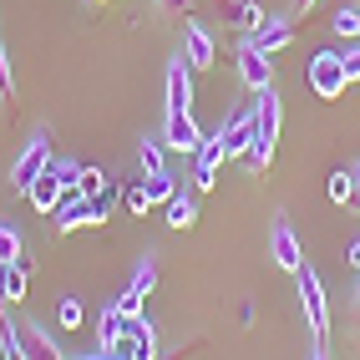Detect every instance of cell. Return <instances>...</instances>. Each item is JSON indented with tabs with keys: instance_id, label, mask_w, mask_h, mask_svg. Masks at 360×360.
Wrapping results in <instances>:
<instances>
[{
	"instance_id": "6da1fadb",
	"label": "cell",
	"mask_w": 360,
	"mask_h": 360,
	"mask_svg": "<svg viewBox=\"0 0 360 360\" xmlns=\"http://www.w3.org/2000/svg\"><path fill=\"white\" fill-rule=\"evenodd\" d=\"M279 122H284V112H279V91H259V102H254V142H249V153H244V167L249 173H264V167L274 162V148H279Z\"/></svg>"
},
{
	"instance_id": "7a4b0ae2",
	"label": "cell",
	"mask_w": 360,
	"mask_h": 360,
	"mask_svg": "<svg viewBox=\"0 0 360 360\" xmlns=\"http://www.w3.org/2000/svg\"><path fill=\"white\" fill-rule=\"evenodd\" d=\"M77 178H82V162H71V158H51V167L26 188V198L36 213H56L71 193H77Z\"/></svg>"
},
{
	"instance_id": "3957f363",
	"label": "cell",
	"mask_w": 360,
	"mask_h": 360,
	"mask_svg": "<svg viewBox=\"0 0 360 360\" xmlns=\"http://www.w3.org/2000/svg\"><path fill=\"white\" fill-rule=\"evenodd\" d=\"M107 208H112V183L102 188L97 198H82V193H71V198H66V203H61V208L51 213V219H56L51 229H56V233H77V229H102V224H107Z\"/></svg>"
},
{
	"instance_id": "277c9868",
	"label": "cell",
	"mask_w": 360,
	"mask_h": 360,
	"mask_svg": "<svg viewBox=\"0 0 360 360\" xmlns=\"http://www.w3.org/2000/svg\"><path fill=\"white\" fill-rule=\"evenodd\" d=\"M300 304H304V320H309V335H315V345L330 340V300H325V284L320 274L309 269V264H300Z\"/></svg>"
},
{
	"instance_id": "5b68a950",
	"label": "cell",
	"mask_w": 360,
	"mask_h": 360,
	"mask_svg": "<svg viewBox=\"0 0 360 360\" xmlns=\"http://www.w3.org/2000/svg\"><path fill=\"white\" fill-rule=\"evenodd\" d=\"M46 167H51V132H46V127H36V132H31V142L15 153L11 188H20V193H26V188H31V183L46 173Z\"/></svg>"
},
{
	"instance_id": "8992f818",
	"label": "cell",
	"mask_w": 360,
	"mask_h": 360,
	"mask_svg": "<svg viewBox=\"0 0 360 360\" xmlns=\"http://www.w3.org/2000/svg\"><path fill=\"white\" fill-rule=\"evenodd\" d=\"M345 86H350V77H345L340 51H315L309 56V91H315L320 102H340Z\"/></svg>"
},
{
	"instance_id": "52a82bcc",
	"label": "cell",
	"mask_w": 360,
	"mask_h": 360,
	"mask_svg": "<svg viewBox=\"0 0 360 360\" xmlns=\"http://www.w3.org/2000/svg\"><path fill=\"white\" fill-rule=\"evenodd\" d=\"M153 290H158V259H153V254H142V259H137V274H132V284H127V290L117 295L112 304H117V309H122V315L132 320V315H142V300H148Z\"/></svg>"
},
{
	"instance_id": "ba28073f",
	"label": "cell",
	"mask_w": 360,
	"mask_h": 360,
	"mask_svg": "<svg viewBox=\"0 0 360 360\" xmlns=\"http://www.w3.org/2000/svg\"><path fill=\"white\" fill-rule=\"evenodd\" d=\"M112 355L117 360H158V330L142 320V315H132L127 330H122V340L112 345Z\"/></svg>"
},
{
	"instance_id": "9c48e42d",
	"label": "cell",
	"mask_w": 360,
	"mask_h": 360,
	"mask_svg": "<svg viewBox=\"0 0 360 360\" xmlns=\"http://www.w3.org/2000/svg\"><path fill=\"white\" fill-rule=\"evenodd\" d=\"M203 127L193 122V112H167V122H162V142H167V148H173V153H198L203 148Z\"/></svg>"
},
{
	"instance_id": "30bf717a",
	"label": "cell",
	"mask_w": 360,
	"mask_h": 360,
	"mask_svg": "<svg viewBox=\"0 0 360 360\" xmlns=\"http://www.w3.org/2000/svg\"><path fill=\"white\" fill-rule=\"evenodd\" d=\"M238 77H244V86L254 91V97H259V91H269V82H274V71H269V56H264L259 51V46L244 36V41H238Z\"/></svg>"
},
{
	"instance_id": "8fae6325",
	"label": "cell",
	"mask_w": 360,
	"mask_h": 360,
	"mask_svg": "<svg viewBox=\"0 0 360 360\" xmlns=\"http://www.w3.org/2000/svg\"><path fill=\"white\" fill-rule=\"evenodd\" d=\"M167 112H193V66L183 51L167 61Z\"/></svg>"
},
{
	"instance_id": "7c38bea8",
	"label": "cell",
	"mask_w": 360,
	"mask_h": 360,
	"mask_svg": "<svg viewBox=\"0 0 360 360\" xmlns=\"http://www.w3.org/2000/svg\"><path fill=\"white\" fill-rule=\"evenodd\" d=\"M183 56L193 71H208V66H219V46H213L208 26H198V20H188L183 26Z\"/></svg>"
},
{
	"instance_id": "4fadbf2b",
	"label": "cell",
	"mask_w": 360,
	"mask_h": 360,
	"mask_svg": "<svg viewBox=\"0 0 360 360\" xmlns=\"http://www.w3.org/2000/svg\"><path fill=\"white\" fill-rule=\"evenodd\" d=\"M269 254H274V264H279L284 274H300L304 254H300V238H295L290 219H274V229H269Z\"/></svg>"
},
{
	"instance_id": "5bb4252c",
	"label": "cell",
	"mask_w": 360,
	"mask_h": 360,
	"mask_svg": "<svg viewBox=\"0 0 360 360\" xmlns=\"http://www.w3.org/2000/svg\"><path fill=\"white\" fill-rule=\"evenodd\" d=\"M219 137H224V153H229V158H244L249 142H254V107H238L229 122L219 127Z\"/></svg>"
},
{
	"instance_id": "9a60e30c",
	"label": "cell",
	"mask_w": 360,
	"mask_h": 360,
	"mask_svg": "<svg viewBox=\"0 0 360 360\" xmlns=\"http://www.w3.org/2000/svg\"><path fill=\"white\" fill-rule=\"evenodd\" d=\"M224 137L213 132V137H203V148L193 153V178H198V188H219V167H224Z\"/></svg>"
},
{
	"instance_id": "2e32d148",
	"label": "cell",
	"mask_w": 360,
	"mask_h": 360,
	"mask_svg": "<svg viewBox=\"0 0 360 360\" xmlns=\"http://www.w3.org/2000/svg\"><path fill=\"white\" fill-rule=\"evenodd\" d=\"M249 41L259 46L264 56H274V51H284V46L295 41V20H274V15H269L259 31H249Z\"/></svg>"
},
{
	"instance_id": "e0dca14e",
	"label": "cell",
	"mask_w": 360,
	"mask_h": 360,
	"mask_svg": "<svg viewBox=\"0 0 360 360\" xmlns=\"http://www.w3.org/2000/svg\"><path fill=\"white\" fill-rule=\"evenodd\" d=\"M20 340H26L31 360H66V355H61V345L51 340V330L36 325V320H20Z\"/></svg>"
},
{
	"instance_id": "ac0fdd59",
	"label": "cell",
	"mask_w": 360,
	"mask_h": 360,
	"mask_svg": "<svg viewBox=\"0 0 360 360\" xmlns=\"http://www.w3.org/2000/svg\"><path fill=\"white\" fill-rule=\"evenodd\" d=\"M219 6H224V15H229V26H238L244 36H249V31H259L264 20H269V15L254 6V0H219Z\"/></svg>"
},
{
	"instance_id": "d6986e66",
	"label": "cell",
	"mask_w": 360,
	"mask_h": 360,
	"mask_svg": "<svg viewBox=\"0 0 360 360\" xmlns=\"http://www.w3.org/2000/svg\"><path fill=\"white\" fill-rule=\"evenodd\" d=\"M122 330H127V315H122L117 304H107L102 315H97V345H102V350H112L117 340H122Z\"/></svg>"
},
{
	"instance_id": "ffe728a7",
	"label": "cell",
	"mask_w": 360,
	"mask_h": 360,
	"mask_svg": "<svg viewBox=\"0 0 360 360\" xmlns=\"http://www.w3.org/2000/svg\"><path fill=\"white\" fill-rule=\"evenodd\" d=\"M0 360H31L26 340H20V325L0 315Z\"/></svg>"
},
{
	"instance_id": "44dd1931",
	"label": "cell",
	"mask_w": 360,
	"mask_h": 360,
	"mask_svg": "<svg viewBox=\"0 0 360 360\" xmlns=\"http://www.w3.org/2000/svg\"><path fill=\"white\" fill-rule=\"evenodd\" d=\"M193 219H198V203L188 198V193L167 198V224H173V229H193Z\"/></svg>"
},
{
	"instance_id": "7402d4cb",
	"label": "cell",
	"mask_w": 360,
	"mask_h": 360,
	"mask_svg": "<svg viewBox=\"0 0 360 360\" xmlns=\"http://www.w3.org/2000/svg\"><path fill=\"white\" fill-rule=\"evenodd\" d=\"M330 31L345 36V41H360V6H340L335 20H330Z\"/></svg>"
},
{
	"instance_id": "603a6c76",
	"label": "cell",
	"mask_w": 360,
	"mask_h": 360,
	"mask_svg": "<svg viewBox=\"0 0 360 360\" xmlns=\"http://www.w3.org/2000/svg\"><path fill=\"white\" fill-rule=\"evenodd\" d=\"M142 193H148V203H167L178 193V183H173V173H153V178H142Z\"/></svg>"
},
{
	"instance_id": "cb8c5ba5",
	"label": "cell",
	"mask_w": 360,
	"mask_h": 360,
	"mask_svg": "<svg viewBox=\"0 0 360 360\" xmlns=\"http://www.w3.org/2000/svg\"><path fill=\"white\" fill-rule=\"evenodd\" d=\"M137 167H142V178H153V173H167L162 167V148L148 137V142H137Z\"/></svg>"
},
{
	"instance_id": "d4e9b609",
	"label": "cell",
	"mask_w": 360,
	"mask_h": 360,
	"mask_svg": "<svg viewBox=\"0 0 360 360\" xmlns=\"http://www.w3.org/2000/svg\"><path fill=\"white\" fill-rule=\"evenodd\" d=\"M26 300V264H6V304Z\"/></svg>"
},
{
	"instance_id": "484cf974",
	"label": "cell",
	"mask_w": 360,
	"mask_h": 360,
	"mask_svg": "<svg viewBox=\"0 0 360 360\" xmlns=\"http://www.w3.org/2000/svg\"><path fill=\"white\" fill-rule=\"evenodd\" d=\"M56 320H61V330H82V320H86L82 300H61V304H56Z\"/></svg>"
},
{
	"instance_id": "4316f807",
	"label": "cell",
	"mask_w": 360,
	"mask_h": 360,
	"mask_svg": "<svg viewBox=\"0 0 360 360\" xmlns=\"http://www.w3.org/2000/svg\"><path fill=\"white\" fill-rule=\"evenodd\" d=\"M0 264H20V233L11 224H0Z\"/></svg>"
},
{
	"instance_id": "83f0119b",
	"label": "cell",
	"mask_w": 360,
	"mask_h": 360,
	"mask_svg": "<svg viewBox=\"0 0 360 360\" xmlns=\"http://www.w3.org/2000/svg\"><path fill=\"white\" fill-rule=\"evenodd\" d=\"M107 188V178H102V167H82V178H77V193L82 198H97Z\"/></svg>"
},
{
	"instance_id": "f1b7e54d",
	"label": "cell",
	"mask_w": 360,
	"mask_h": 360,
	"mask_svg": "<svg viewBox=\"0 0 360 360\" xmlns=\"http://www.w3.org/2000/svg\"><path fill=\"white\" fill-rule=\"evenodd\" d=\"M330 198H335V203H350V198H355V178H350V167H345V173H330Z\"/></svg>"
},
{
	"instance_id": "f546056e",
	"label": "cell",
	"mask_w": 360,
	"mask_h": 360,
	"mask_svg": "<svg viewBox=\"0 0 360 360\" xmlns=\"http://www.w3.org/2000/svg\"><path fill=\"white\" fill-rule=\"evenodd\" d=\"M0 97H6V102H15V71H11L6 46H0Z\"/></svg>"
},
{
	"instance_id": "4dcf8cb0",
	"label": "cell",
	"mask_w": 360,
	"mask_h": 360,
	"mask_svg": "<svg viewBox=\"0 0 360 360\" xmlns=\"http://www.w3.org/2000/svg\"><path fill=\"white\" fill-rule=\"evenodd\" d=\"M153 203H148V193H142V183L132 178V188H127V213H148Z\"/></svg>"
},
{
	"instance_id": "1f68e13d",
	"label": "cell",
	"mask_w": 360,
	"mask_h": 360,
	"mask_svg": "<svg viewBox=\"0 0 360 360\" xmlns=\"http://www.w3.org/2000/svg\"><path fill=\"white\" fill-rule=\"evenodd\" d=\"M340 61H345V77H350V82H360V46H350V51H340Z\"/></svg>"
},
{
	"instance_id": "d6a6232c",
	"label": "cell",
	"mask_w": 360,
	"mask_h": 360,
	"mask_svg": "<svg viewBox=\"0 0 360 360\" xmlns=\"http://www.w3.org/2000/svg\"><path fill=\"white\" fill-rule=\"evenodd\" d=\"M158 6H162V11H183V15H188V11H193V0H158Z\"/></svg>"
},
{
	"instance_id": "836d02e7",
	"label": "cell",
	"mask_w": 360,
	"mask_h": 360,
	"mask_svg": "<svg viewBox=\"0 0 360 360\" xmlns=\"http://www.w3.org/2000/svg\"><path fill=\"white\" fill-rule=\"evenodd\" d=\"M71 360H117V355H112V350H102V345H97V350H86V355H71Z\"/></svg>"
},
{
	"instance_id": "e575fe53",
	"label": "cell",
	"mask_w": 360,
	"mask_h": 360,
	"mask_svg": "<svg viewBox=\"0 0 360 360\" xmlns=\"http://www.w3.org/2000/svg\"><path fill=\"white\" fill-rule=\"evenodd\" d=\"M309 6H315V0H290V15H304Z\"/></svg>"
},
{
	"instance_id": "d590c367",
	"label": "cell",
	"mask_w": 360,
	"mask_h": 360,
	"mask_svg": "<svg viewBox=\"0 0 360 360\" xmlns=\"http://www.w3.org/2000/svg\"><path fill=\"white\" fill-rule=\"evenodd\" d=\"M350 269H360V238L350 244Z\"/></svg>"
},
{
	"instance_id": "8d00e7d4",
	"label": "cell",
	"mask_w": 360,
	"mask_h": 360,
	"mask_svg": "<svg viewBox=\"0 0 360 360\" xmlns=\"http://www.w3.org/2000/svg\"><path fill=\"white\" fill-rule=\"evenodd\" d=\"M0 304H6V264H0Z\"/></svg>"
},
{
	"instance_id": "74e56055",
	"label": "cell",
	"mask_w": 360,
	"mask_h": 360,
	"mask_svg": "<svg viewBox=\"0 0 360 360\" xmlns=\"http://www.w3.org/2000/svg\"><path fill=\"white\" fill-rule=\"evenodd\" d=\"M350 178H355V193H360V162H355V167H350Z\"/></svg>"
},
{
	"instance_id": "f35d334b",
	"label": "cell",
	"mask_w": 360,
	"mask_h": 360,
	"mask_svg": "<svg viewBox=\"0 0 360 360\" xmlns=\"http://www.w3.org/2000/svg\"><path fill=\"white\" fill-rule=\"evenodd\" d=\"M309 360H330V355H325V345H315V355H309Z\"/></svg>"
},
{
	"instance_id": "ab89813d",
	"label": "cell",
	"mask_w": 360,
	"mask_h": 360,
	"mask_svg": "<svg viewBox=\"0 0 360 360\" xmlns=\"http://www.w3.org/2000/svg\"><path fill=\"white\" fill-rule=\"evenodd\" d=\"M97 6H102V0H97Z\"/></svg>"
}]
</instances>
